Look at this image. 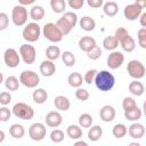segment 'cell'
<instances>
[{
    "label": "cell",
    "instance_id": "cb8c5ba5",
    "mask_svg": "<svg viewBox=\"0 0 146 146\" xmlns=\"http://www.w3.org/2000/svg\"><path fill=\"white\" fill-rule=\"evenodd\" d=\"M80 27L83 31H87V32L94 31L95 27H96V22H95L94 18H91L89 16H83L80 19Z\"/></svg>",
    "mask_w": 146,
    "mask_h": 146
},
{
    "label": "cell",
    "instance_id": "2e32d148",
    "mask_svg": "<svg viewBox=\"0 0 146 146\" xmlns=\"http://www.w3.org/2000/svg\"><path fill=\"white\" fill-rule=\"evenodd\" d=\"M40 72H41V74H42L43 76L50 78V76H52V75L55 74V72H56V65L54 64L52 60H49V59L43 60V62L40 64Z\"/></svg>",
    "mask_w": 146,
    "mask_h": 146
},
{
    "label": "cell",
    "instance_id": "ab89813d",
    "mask_svg": "<svg viewBox=\"0 0 146 146\" xmlns=\"http://www.w3.org/2000/svg\"><path fill=\"white\" fill-rule=\"evenodd\" d=\"M62 17L65 18V19L70 23V25H71L72 27H74V26L76 25V23H78V16H76V14L73 13V11H66V13H64V15H63Z\"/></svg>",
    "mask_w": 146,
    "mask_h": 146
},
{
    "label": "cell",
    "instance_id": "d590c367",
    "mask_svg": "<svg viewBox=\"0 0 146 146\" xmlns=\"http://www.w3.org/2000/svg\"><path fill=\"white\" fill-rule=\"evenodd\" d=\"M62 55V60L64 63V65H66L67 67H72L75 65V56L73 55V52L71 51H64Z\"/></svg>",
    "mask_w": 146,
    "mask_h": 146
},
{
    "label": "cell",
    "instance_id": "277c9868",
    "mask_svg": "<svg viewBox=\"0 0 146 146\" xmlns=\"http://www.w3.org/2000/svg\"><path fill=\"white\" fill-rule=\"evenodd\" d=\"M11 111H13V114L16 117L22 119V120H26L27 121V120H31L34 116V110L30 105H27L25 103H22V102L16 103L13 106Z\"/></svg>",
    "mask_w": 146,
    "mask_h": 146
},
{
    "label": "cell",
    "instance_id": "ba28073f",
    "mask_svg": "<svg viewBox=\"0 0 146 146\" xmlns=\"http://www.w3.org/2000/svg\"><path fill=\"white\" fill-rule=\"evenodd\" d=\"M19 56L25 64H33L36 58L35 48L29 43H24L19 47Z\"/></svg>",
    "mask_w": 146,
    "mask_h": 146
},
{
    "label": "cell",
    "instance_id": "603a6c76",
    "mask_svg": "<svg viewBox=\"0 0 146 146\" xmlns=\"http://www.w3.org/2000/svg\"><path fill=\"white\" fill-rule=\"evenodd\" d=\"M32 98L36 104H43L48 99V92L43 88H36L32 94Z\"/></svg>",
    "mask_w": 146,
    "mask_h": 146
},
{
    "label": "cell",
    "instance_id": "60d3db41",
    "mask_svg": "<svg viewBox=\"0 0 146 146\" xmlns=\"http://www.w3.org/2000/svg\"><path fill=\"white\" fill-rule=\"evenodd\" d=\"M89 91L87 90V89H83V88H81V87H79V88H76V90H75V97L79 99V100H81V102H86V100H88L89 99Z\"/></svg>",
    "mask_w": 146,
    "mask_h": 146
},
{
    "label": "cell",
    "instance_id": "9c48e42d",
    "mask_svg": "<svg viewBox=\"0 0 146 146\" xmlns=\"http://www.w3.org/2000/svg\"><path fill=\"white\" fill-rule=\"evenodd\" d=\"M46 135H47V129L43 123L36 122V123L31 124L29 128V137L34 141L42 140L46 137Z\"/></svg>",
    "mask_w": 146,
    "mask_h": 146
},
{
    "label": "cell",
    "instance_id": "f546056e",
    "mask_svg": "<svg viewBox=\"0 0 146 146\" xmlns=\"http://www.w3.org/2000/svg\"><path fill=\"white\" fill-rule=\"evenodd\" d=\"M103 46H104V49L108 50V51H113L117 48L119 46V41L116 40V38L114 35H110V36H106L103 41Z\"/></svg>",
    "mask_w": 146,
    "mask_h": 146
},
{
    "label": "cell",
    "instance_id": "8d00e7d4",
    "mask_svg": "<svg viewBox=\"0 0 146 146\" xmlns=\"http://www.w3.org/2000/svg\"><path fill=\"white\" fill-rule=\"evenodd\" d=\"M92 116L88 113H83L79 116V125L81 128H89L92 125Z\"/></svg>",
    "mask_w": 146,
    "mask_h": 146
},
{
    "label": "cell",
    "instance_id": "91938a15",
    "mask_svg": "<svg viewBox=\"0 0 146 146\" xmlns=\"http://www.w3.org/2000/svg\"><path fill=\"white\" fill-rule=\"evenodd\" d=\"M111 1H113V0H111Z\"/></svg>",
    "mask_w": 146,
    "mask_h": 146
},
{
    "label": "cell",
    "instance_id": "7402d4cb",
    "mask_svg": "<svg viewBox=\"0 0 146 146\" xmlns=\"http://www.w3.org/2000/svg\"><path fill=\"white\" fill-rule=\"evenodd\" d=\"M141 115H143V112L138 106L129 110H124V117L128 121H138L141 117Z\"/></svg>",
    "mask_w": 146,
    "mask_h": 146
},
{
    "label": "cell",
    "instance_id": "5bb4252c",
    "mask_svg": "<svg viewBox=\"0 0 146 146\" xmlns=\"http://www.w3.org/2000/svg\"><path fill=\"white\" fill-rule=\"evenodd\" d=\"M115 108L111 105H104L99 111L100 120L104 122H112L115 119Z\"/></svg>",
    "mask_w": 146,
    "mask_h": 146
},
{
    "label": "cell",
    "instance_id": "680465c9",
    "mask_svg": "<svg viewBox=\"0 0 146 146\" xmlns=\"http://www.w3.org/2000/svg\"><path fill=\"white\" fill-rule=\"evenodd\" d=\"M130 145H131V146H140V145H139L138 143H131Z\"/></svg>",
    "mask_w": 146,
    "mask_h": 146
},
{
    "label": "cell",
    "instance_id": "1f68e13d",
    "mask_svg": "<svg viewBox=\"0 0 146 146\" xmlns=\"http://www.w3.org/2000/svg\"><path fill=\"white\" fill-rule=\"evenodd\" d=\"M19 84H21L19 80L14 75H10L5 80V86L9 91H16L19 88Z\"/></svg>",
    "mask_w": 146,
    "mask_h": 146
},
{
    "label": "cell",
    "instance_id": "6da1fadb",
    "mask_svg": "<svg viewBox=\"0 0 146 146\" xmlns=\"http://www.w3.org/2000/svg\"><path fill=\"white\" fill-rule=\"evenodd\" d=\"M94 83L100 91H110L113 89L115 84V78L110 71L103 70L100 72H97Z\"/></svg>",
    "mask_w": 146,
    "mask_h": 146
},
{
    "label": "cell",
    "instance_id": "7c38bea8",
    "mask_svg": "<svg viewBox=\"0 0 146 146\" xmlns=\"http://www.w3.org/2000/svg\"><path fill=\"white\" fill-rule=\"evenodd\" d=\"M141 13H143V9L139 8V7H138L137 5H135V3L128 5V6H125L124 9H123V15H124V17H125L128 21H135V19H137V18L140 16Z\"/></svg>",
    "mask_w": 146,
    "mask_h": 146
},
{
    "label": "cell",
    "instance_id": "db71d44e",
    "mask_svg": "<svg viewBox=\"0 0 146 146\" xmlns=\"http://www.w3.org/2000/svg\"><path fill=\"white\" fill-rule=\"evenodd\" d=\"M34 1H35V0H18L19 5H22V6H29V5H32Z\"/></svg>",
    "mask_w": 146,
    "mask_h": 146
},
{
    "label": "cell",
    "instance_id": "c3c4849f",
    "mask_svg": "<svg viewBox=\"0 0 146 146\" xmlns=\"http://www.w3.org/2000/svg\"><path fill=\"white\" fill-rule=\"evenodd\" d=\"M86 0H67V3L70 6V8L72 9H81L84 5Z\"/></svg>",
    "mask_w": 146,
    "mask_h": 146
},
{
    "label": "cell",
    "instance_id": "816d5d0a",
    "mask_svg": "<svg viewBox=\"0 0 146 146\" xmlns=\"http://www.w3.org/2000/svg\"><path fill=\"white\" fill-rule=\"evenodd\" d=\"M139 17H140V25L143 27H146V13H141Z\"/></svg>",
    "mask_w": 146,
    "mask_h": 146
},
{
    "label": "cell",
    "instance_id": "3957f363",
    "mask_svg": "<svg viewBox=\"0 0 146 146\" xmlns=\"http://www.w3.org/2000/svg\"><path fill=\"white\" fill-rule=\"evenodd\" d=\"M42 33L43 36L50 41V42H60L63 39V33L60 32V30L57 27V25L55 23H47L44 24L43 29H42Z\"/></svg>",
    "mask_w": 146,
    "mask_h": 146
},
{
    "label": "cell",
    "instance_id": "7bdbcfd3",
    "mask_svg": "<svg viewBox=\"0 0 146 146\" xmlns=\"http://www.w3.org/2000/svg\"><path fill=\"white\" fill-rule=\"evenodd\" d=\"M87 56H88V58L91 59V60H96V59H98V58L102 56V49H100V47H98V46L94 47L90 51L87 52Z\"/></svg>",
    "mask_w": 146,
    "mask_h": 146
},
{
    "label": "cell",
    "instance_id": "4316f807",
    "mask_svg": "<svg viewBox=\"0 0 146 146\" xmlns=\"http://www.w3.org/2000/svg\"><path fill=\"white\" fill-rule=\"evenodd\" d=\"M67 82L71 87L73 88H79L82 86V82H83V78L82 75L79 73V72H73L68 75L67 78Z\"/></svg>",
    "mask_w": 146,
    "mask_h": 146
},
{
    "label": "cell",
    "instance_id": "b9f144b4",
    "mask_svg": "<svg viewBox=\"0 0 146 146\" xmlns=\"http://www.w3.org/2000/svg\"><path fill=\"white\" fill-rule=\"evenodd\" d=\"M97 70L96 68H91V70H88L83 76V81L87 83V84H91L94 83V80H95V76L97 74Z\"/></svg>",
    "mask_w": 146,
    "mask_h": 146
},
{
    "label": "cell",
    "instance_id": "7a4b0ae2",
    "mask_svg": "<svg viewBox=\"0 0 146 146\" xmlns=\"http://www.w3.org/2000/svg\"><path fill=\"white\" fill-rule=\"evenodd\" d=\"M22 35H23V39L27 42H35L39 40L40 35H41V27L38 23L35 22H31L29 23L23 32H22Z\"/></svg>",
    "mask_w": 146,
    "mask_h": 146
},
{
    "label": "cell",
    "instance_id": "8fae6325",
    "mask_svg": "<svg viewBox=\"0 0 146 146\" xmlns=\"http://www.w3.org/2000/svg\"><path fill=\"white\" fill-rule=\"evenodd\" d=\"M123 62H124V55L121 51L113 50L107 57V66L111 70H116V68L121 67Z\"/></svg>",
    "mask_w": 146,
    "mask_h": 146
},
{
    "label": "cell",
    "instance_id": "ffe728a7",
    "mask_svg": "<svg viewBox=\"0 0 146 146\" xmlns=\"http://www.w3.org/2000/svg\"><path fill=\"white\" fill-rule=\"evenodd\" d=\"M119 43L121 44V48H122L123 51H125V52H131V51H133L135 48H136V42H135L133 38H132L130 34L125 35Z\"/></svg>",
    "mask_w": 146,
    "mask_h": 146
},
{
    "label": "cell",
    "instance_id": "4dcf8cb0",
    "mask_svg": "<svg viewBox=\"0 0 146 146\" xmlns=\"http://www.w3.org/2000/svg\"><path fill=\"white\" fill-rule=\"evenodd\" d=\"M112 133L115 138L120 139V138H123L127 133H128V128L125 127V124L123 123H116L113 129H112Z\"/></svg>",
    "mask_w": 146,
    "mask_h": 146
},
{
    "label": "cell",
    "instance_id": "30bf717a",
    "mask_svg": "<svg viewBox=\"0 0 146 146\" xmlns=\"http://www.w3.org/2000/svg\"><path fill=\"white\" fill-rule=\"evenodd\" d=\"M3 60L8 67L15 68L18 66V64L21 62V56L14 48H8V49H6V51L3 54Z\"/></svg>",
    "mask_w": 146,
    "mask_h": 146
},
{
    "label": "cell",
    "instance_id": "d6a6232c",
    "mask_svg": "<svg viewBox=\"0 0 146 146\" xmlns=\"http://www.w3.org/2000/svg\"><path fill=\"white\" fill-rule=\"evenodd\" d=\"M56 25H57V27L60 30V32L63 33V35H67V34L72 31V29H73V27L70 25V23H68L65 18H63V17H60V18L57 19Z\"/></svg>",
    "mask_w": 146,
    "mask_h": 146
},
{
    "label": "cell",
    "instance_id": "ee69618b",
    "mask_svg": "<svg viewBox=\"0 0 146 146\" xmlns=\"http://www.w3.org/2000/svg\"><path fill=\"white\" fill-rule=\"evenodd\" d=\"M11 116V112L8 107H6L5 105L2 107H0V122H7L9 121Z\"/></svg>",
    "mask_w": 146,
    "mask_h": 146
},
{
    "label": "cell",
    "instance_id": "f907efd6",
    "mask_svg": "<svg viewBox=\"0 0 146 146\" xmlns=\"http://www.w3.org/2000/svg\"><path fill=\"white\" fill-rule=\"evenodd\" d=\"M90 8H100L104 3V0H86Z\"/></svg>",
    "mask_w": 146,
    "mask_h": 146
},
{
    "label": "cell",
    "instance_id": "f35d334b",
    "mask_svg": "<svg viewBox=\"0 0 146 146\" xmlns=\"http://www.w3.org/2000/svg\"><path fill=\"white\" fill-rule=\"evenodd\" d=\"M138 43L143 49H146V27H140L137 32Z\"/></svg>",
    "mask_w": 146,
    "mask_h": 146
},
{
    "label": "cell",
    "instance_id": "6f0895ef",
    "mask_svg": "<svg viewBox=\"0 0 146 146\" xmlns=\"http://www.w3.org/2000/svg\"><path fill=\"white\" fill-rule=\"evenodd\" d=\"M2 82H3V74L0 72V84H1Z\"/></svg>",
    "mask_w": 146,
    "mask_h": 146
},
{
    "label": "cell",
    "instance_id": "d4e9b609",
    "mask_svg": "<svg viewBox=\"0 0 146 146\" xmlns=\"http://www.w3.org/2000/svg\"><path fill=\"white\" fill-rule=\"evenodd\" d=\"M9 133L13 138L15 139H21L24 135H25V129L22 124H18V123H14L10 125L9 128Z\"/></svg>",
    "mask_w": 146,
    "mask_h": 146
},
{
    "label": "cell",
    "instance_id": "9f6ffc18",
    "mask_svg": "<svg viewBox=\"0 0 146 146\" xmlns=\"http://www.w3.org/2000/svg\"><path fill=\"white\" fill-rule=\"evenodd\" d=\"M5 138H6V135H5V132H3L2 130H0V144H1V143H3Z\"/></svg>",
    "mask_w": 146,
    "mask_h": 146
},
{
    "label": "cell",
    "instance_id": "f1b7e54d",
    "mask_svg": "<svg viewBox=\"0 0 146 146\" xmlns=\"http://www.w3.org/2000/svg\"><path fill=\"white\" fill-rule=\"evenodd\" d=\"M46 15L44 8L42 6H33L30 9V17L33 21H41Z\"/></svg>",
    "mask_w": 146,
    "mask_h": 146
},
{
    "label": "cell",
    "instance_id": "836d02e7",
    "mask_svg": "<svg viewBox=\"0 0 146 146\" xmlns=\"http://www.w3.org/2000/svg\"><path fill=\"white\" fill-rule=\"evenodd\" d=\"M60 56V49L57 46H49L46 49V57L49 60H56L58 57Z\"/></svg>",
    "mask_w": 146,
    "mask_h": 146
},
{
    "label": "cell",
    "instance_id": "83f0119b",
    "mask_svg": "<svg viewBox=\"0 0 146 146\" xmlns=\"http://www.w3.org/2000/svg\"><path fill=\"white\" fill-rule=\"evenodd\" d=\"M66 133L71 139H80L82 137V129L80 125L76 124H71L66 129Z\"/></svg>",
    "mask_w": 146,
    "mask_h": 146
},
{
    "label": "cell",
    "instance_id": "8992f818",
    "mask_svg": "<svg viewBox=\"0 0 146 146\" xmlns=\"http://www.w3.org/2000/svg\"><path fill=\"white\" fill-rule=\"evenodd\" d=\"M19 82L26 88H35L40 83V76L34 71H23L19 75Z\"/></svg>",
    "mask_w": 146,
    "mask_h": 146
},
{
    "label": "cell",
    "instance_id": "11a10c76",
    "mask_svg": "<svg viewBox=\"0 0 146 146\" xmlns=\"http://www.w3.org/2000/svg\"><path fill=\"white\" fill-rule=\"evenodd\" d=\"M74 146H88V144L83 140H79V141H75L74 143Z\"/></svg>",
    "mask_w": 146,
    "mask_h": 146
},
{
    "label": "cell",
    "instance_id": "ac0fdd59",
    "mask_svg": "<svg viewBox=\"0 0 146 146\" xmlns=\"http://www.w3.org/2000/svg\"><path fill=\"white\" fill-rule=\"evenodd\" d=\"M54 105H55V107H56L58 111H64V112H65V111H67V110L70 108L71 102H70V99H68L67 97L59 95V96L55 97V99H54Z\"/></svg>",
    "mask_w": 146,
    "mask_h": 146
},
{
    "label": "cell",
    "instance_id": "74e56055",
    "mask_svg": "<svg viewBox=\"0 0 146 146\" xmlns=\"http://www.w3.org/2000/svg\"><path fill=\"white\" fill-rule=\"evenodd\" d=\"M64 137H65V135L60 129H54L50 132V139H51V141H54L56 144L62 143L64 140Z\"/></svg>",
    "mask_w": 146,
    "mask_h": 146
},
{
    "label": "cell",
    "instance_id": "bcb514c9",
    "mask_svg": "<svg viewBox=\"0 0 146 146\" xmlns=\"http://www.w3.org/2000/svg\"><path fill=\"white\" fill-rule=\"evenodd\" d=\"M9 25V17L6 13H0V31H3Z\"/></svg>",
    "mask_w": 146,
    "mask_h": 146
},
{
    "label": "cell",
    "instance_id": "f6af8a7d",
    "mask_svg": "<svg viewBox=\"0 0 146 146\" xmlns=\"http://www.w3.org/2000/svg\"><path fill=\"white\" fill-rule=\"evenodd\" d=\"M136 106H137V103L132 97H124L123 98V102H122L123 110H129V108H132Z\"/></svg>",
    "mask_w": 146,
    "mask_h": 146
},
{
    "label": "cell",
    "instance_id": "e0dca14e",
    "mask_svg": "<svg viewBox=\"0 0 146 146\" xmlns=\"http://www.w3.org/2000/svg\"><path fill=\"white\" fill-rule=\"evenodd\" d=\"M97 43H96V40L91 36H82L80 40H79V48L84 51V52H88L90 51L94 47H96Z\"/></svg>",
    "mask_w": 146,
    "mask_h": 146
},
{
    "label": "cell",
    "instance_id": "7dc6e473",
    "mask_svg": "<svg viewBox=\"0 0 146 146\" xmlns=\"http://www.w3.org/2000/svg\"><path fill=\"white\" fill-rule=\"evenodd\" d=\"M10 102H11V95H10V92H8V91L0 92V104L1 105H5L6 106Z\"/></svg>",
    "mask_w": 146,
    "mask_h": 146
},
{
    "label": "cell",
    "instance_id": "5b68a950",
    "mask_svg": "<svg viewBox=\"0 0 146 146\" xmlns=\"http://www.w3.org/2000/svg\"><path fill=\"white\" fill-rule=\"evenodd\" d=\"M127 71H128V74L135 80H139L145 76V66L140 60H137V59H132L128 63Z\"/></svg>",
    "mask_w": 146,
    "mask_h": 146
},
{
    "label": "cell",
    "instance_id": "52a82bcc",
    "mask_svg": "<svg viewBox=\"0 0 146 146\" xmlns=\"http://www.w3.org/2000/svg\"><path fill=\"white\" fill-rule=\"evenodd\" d=\"M11 21L16 26H23L27 22V9L25 6L17 5L11 10Z\"/></svg>",
    "mask_w": 146,
    "mask_h": 146
},
{
    "label": "cell",
    "instance_id": "484cf974",
    "mask_svg": "<svg viewBox=\"0 0 146 146\" xmlns=\"http://www.w3.org/2000/svg\"><path fill=\"white\" fill-rule=\"evenodd\" d=\"M103 136V129L99 125H91L88 130V138L91 141H97Z\"/></svg>",
    "mask_w": 146,
    "mask_h": 146
},
{
    "label": "cell",
    "instance_id": "4fadbf2b",
    "mask_svg": "<svg viewBox=\"0 0 146 146\" xmlns=\"http://www.w3.org/2000/svg\"><path fill=\"white\" fill-rule=\"evenodd\" d=\"M46 124L50 128H58L63 122V116L59 112L52 111L46 115Z\"/></svg>",
    "mask_w": 146,
    "mask_h": 146
},
{
    "label": "cell",
    "instance_id": "681fc988",
    "mask_svg": "<svg viewBox=\"0 0 146 146\" xmlns=\"http://www.w3.org/2000/svg\"><path fill=\"white\" fill-rule=\"evenodd\" d=\"M129 34V32L124 29V27H117L116 30H115V34H114V36L116 38V40L120 42L125 35H128Z\"/></svg>",
    "mask_w": 146,
    "mask_h": 146
},
{
    "label": "cell",
    "instance_id": "44dd1931",
    "mask_svg": "<svg viewBox=\"0 0 146 146\" xmlns=\"http://www.w3.org/2000/svg\"><path fill=\"white\" fill-rule=\"evenodd\" d=\"M128 89H129V91H130L133 96H137V97L141 96V95L145 92V87H144V84H143L140 81H138V80L131 81V82L129 83Z\"/></svg>",
    "mask_w": 146,
    "mask_h": 146
},
{
    "label": "cell",
    "instance_id": "f5cc1de1",
    "mask_svg": "<svg viewBox=\"0 0 146 146\" xmlns=\"http://www.w3.org/2000/svg\"><path fill=\"white\" fill-rule=\"evenodd\" d=\"M135 5H137L139 8L144 9L146 7V0H135Z\"/></svg>",
    "mask_w": 146,
    "mask_h": 146
},
{
    "label": "cell",
    "instance_id": "d6986e66",
    "mask_svg": "<svg viewBox=\"0 0 146 146\" xmlns=\"http://www.w3.org/2000/svg\"><path fill=\"white\" fill-rule=\"evenodd\" d=\"M103 11L108 17H114L119 11V5L115 1H107L106 3H103Z\"/></svg>",
    "mask_w": 146,
    "mask_h": 146
},
{
    "label": "cell",
    "instance_id": "9a60e30c",
    "mask_svg": "<svg viewBox=\"0 0 146 146\" xmlns=\"http://www.w3.org/2000/svg\"><path fill=\"white\" fill-rule=\"evenodd\" d=\"M128 133H129V136H130L131 138H133V139H140V138H143L144 135H145V127H144V124H141V123L135 122V123H132V124L129 127Z\"/></svg>",
    "mask_w": 146,
    "mask_h": 146
},
{
    "label": "cell",
    "instance_id": "e575fe53",
    "mask_svg": "<svg viewBox=\"0 0 146 146\" xmlns=\"http://www.w3.org/2000/svg\"><path fill=\"white\" fill-rule=\"evenodd\" d=\"M50 7L54 13L60 14V13L65 11L66 2H65V0H50Z\"/></svg>",
    "mask_w": 146,
    "mask_h": 146
}]
</instances>
